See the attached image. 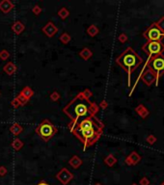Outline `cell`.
<instances>
[{"label":"cell","mask_w":164,"mask_h":185,"mask_svg":"<svg viewBox=\"0 0 164 185\" xmlns=\"http://www.w3.org/2000/svg\"><path fill=\"white\" fill-rule=\"evenodd\" d=\"M97 111L98 108L95 104L91 102L87 98H85L83 93H79L64 108V113L71 119V122L68 125L71 132L79 120L89 116H93Z\"/></svg>","instance_id":"cell-1"},{"label":"cell","mask_w":164,"mask_h":185,"mask_svg":"<svg viewBox=\"0 0 164 185\" xmlns=\"http://www.w3.org/2000/svg\"><path fill=\"white\" fill-rule=\"evenodd\" d=\"M72 132L84 144V149H86L99 140L103 132V124L93 115L79 120Z\"/></svg>","instance_id":"cell-2"},{"label":"cell","mask_w":164,"mask_h":185,"mask_svg":"<svg viewBox=\"0 0 164 185\" xmlns=\"http://www.w3.org/2000/svg\"><path fill=\"white\" fill-rule=\"evenodd\" d=\"M117 64L121 66L128 73V77L131 72L141 64V58L134 52L131 48H128L125 52H123L121 56L117 58Z\"/></svg>","instance_id":"cell-3"},{"label":"cell","mask_w":164,"mask_h":185,"mask_svg":"<svg viewBox=\"0 0 164 185\" xmlns=\"http://www.w3.org/2000/svg\"><path fill=\"white\" fill-rule=\"evenodd\" d=\"M37 133L41 136V138L44 141L47 142L55 133H57V128L52 124L48 120H44L43 122L38 125L37 127Z\"/></svg>","instance_id":"cell-4"},{"label":"cell","mask_w":164,"mask_h":185,"mask_svg":"<svg viewBox=\"0 0 164 185\" xmlns=\"http://www.w3.org/2000/svg\"><path fill=\"white\" fill-rule=\"evenodd\" d=\"M149 67L157 74V76H160L164 72V57L161 55L154 56V58L150 62Z\"/></svg>","instance_id":"cell-5"},{"label":"cell","mask_w":164,"mask_h":185,"mask_svg":"<svg viewBox=\"0 0 164 185\" xmlns=\"http://www.w3.org/2000/svg\"><path fill=\"white\" fill-rule=\"evenodd\" d=\"M144 50L151 56L160 55V53L164 50V45L160 41L150 42L144 46Z\"/></svg>","instance_id":"cell-6"},{"label":"cell","mask_w":164,"mask_h":185,"mask_svg":"<svg viewBox=\"0 0 164 185\" xmlns=\"http://www.w3.org/2000/svg\"><path fill=\"white\" fill-rule=\"evenodd\" d=\"M145 36H146V38L150 42L159 41L161 37H162V31H161V29L157 25H153L152 27H150L146 31Z\"/></svg>","instance_id":"cell-7"},{"label":"cell","mask_w":164,"mask_h":185,"mask_svg":"<svg viewBox=\"0 0 164 185\" xmlns=\"http://www.w3.org/2000/svg\"><path fill=\"white\" fill-rule=\"evenodd\" d=\"M74 174L71 173L67 168H63L56 174V178L63 185H67L70 181L74 179Z\"/></svg>","instance_id":"cell-8"},{"label":"cell","mask_w":164,"mask_h":185,"mask_svg":"<svg viewBox=\"0 0 164 185\" xmlns=\"http://www.w3.org/2000/svg\"><path fill=\"white\" fill-rule=\"evenodd\" d=\"M43 31H44V33L47 35V37L51 38L53 35H55L56 33H57L58 29H57L56 26H54V24H53L51 21H49V22H48L47 25L43 28Z\"/></svg>","instance_id":"cell-9"},{"label":"cell","mask_w":164,"mask_h":185,"mask_svg":"<svg viewBox=\"0 0 164 185\" xmlns=\"http://www.w3.org/2000/svg\"><path fill=\"white\" fill-rule=\"evenodd\" d=\"M13 8H14V5L11 1L4 0V1L0 2V10L3 13H9Z\"/></svg>","instance_id":"cell-10"},{"label":"cell","mask_w":164,"mask_h":185,"mask_svg":"<svg viewBox=\"0 0 164 185\" xmlns=\"http://www.w3.org/2000/svg\"><path fill=\"white\" fill-rule=\"evenodd\" d=\"M69 164L71 165L74 169H78L80 166L82 165V160L80 159L78 156L74 155V156H72L71 159H70Z\"/></svg>","instance_id":"cell-11"},{"label":"cell","mask_w":164,"mask_h":185,"mask_svg":"<svg viewBox=\"0 0 164 185\" xmlns=\"http://www.w3.org/2000/svg\"><path fill=\"white\" fill-rule=\"evenodd\" d=\"M24 25L22 23L20 22V21H17V22L14 23V25L12 26V29L14 30V32L16 34H20L21 32L24 30Z\"/></svg>","instance_id":"cell-12"},{"label":"cell","mask_w":164,"mask_h":185,"mask_svg":"<svg viewBox=\"0 0 164 185\" xmlns=\"http://www.w3.org/2000/svg\"><path fill=\"white\" fill-rule=\"evenodd\" d=\"M10 130H11V132L14 134V135H18L20 133H21L22 128H21V126L18 124V123H14V124L11 126Z\"/></svg>","instance_id":"cell-13"},{"label":"cell","mask_w":164,"mask_h":185,"mask_svg":"<svg viewBox=\"0 0 164 185\" xmlns=\"http://www.w3.org/2000/svg\"><path fill=\"white\" fill-rule=\"evenodd\" d=\"M20 95H22V96H24V98H27V100H28V98H30V96H33V91H32L29 87H25L22 91H21Z\"/></svg>","instance_id":"cell-14"},{"label":"cell","mask_w":164,"mask_h":185,"mask_svg":"<svg viewBox=\"0 0 164 185\" xmlns=\"http://www.w3.org/2000/svg\"><path fill=\"white\" fill-rule=\"evenodd\" d=\"M5 72H7L8 74H13L16 71V67L13 65L12 63H8L6 66L4 67Z\"/></svg>","instance_id":"cell-15"},{"label":"cell","mask_w":164,"mask_h":185,"mask_svg":"<svg viewBox=\"0 0 164 185\" xmlns=\"http://www.w3.org/2000/svg\"><path fill=\"white\" fill-rule=\"evenodd\" d=\"M22 146H23V144H22V142L20 140V139H15L14 142L12 143V147H14L15 149H17V151L20 149L21 147H22Z\"/></svg>","instance_id":"cell-16"},{"label":"cell","mask_w":164,"mask_h":185,"mask_svg":"<svg viewBox=\"0 0 164 185\" xmlns=\"http://www.w3.org/2000/svg\"><path fill=\"white\" fill-rule=\"evenodd\" d=\"M58 14L62 18H66L69 15V12H68V10H67L66 8H62V9L58 12Z\"/></svg>","instance_id":"cell-17"},{"label":"cell","mask_w":164,"mask_h":185,"mask_svg":"<svg viewBox=\"0 0 164 185\" xmlns=\"http://www.w3.org/2000/svg\"><path fill=\"white\" fill-rule=\"evenodd\" d=\"M88 33H89L91 36H95V35L98 33V29L96 28V26H90L89 29H88Z\"/></svg>","instance_id":"cell-18"},{"label":"cell","mask_w":164,"mask_h":185,"mask_svg":"<svg viewBox=\"0 0 164 185\" xmlns=\"http://www.w3.org/2000/svg\"><path fill=\"white\" fill-rule=\"evenodd\" d=\"M60 40H61V41L63 42H65V44H67V42H68L70 41V40H71V37H70L68 34L64 33V34L60 37Z\"/></svg>","instance_id":"cell-19"},{"label":"cell","mask_w":164,"mask_h":185,"mask_svg":"<svg viewBox=\"0 0 164 185\" xmlns=\"http://www.w3.org/2000/svg\"><path fill=\"white\" fill-rule=\"evenodd\" d=\"M9 56H10L9 52H7L6 50H3L2 52H0V58H1L2 60H6Z\"/></svg>","instance_id":"cell-20"},{"label":"cell","mask_w":164,"mask_h":185,"mask_svg":"<svg viewBox=\"0 0 164 185\" xmlns=\"http://www.w3.org/2000/svg\"><path fill=\"white\" fill-rule=\"evenodd\" d=\"M50 98H52V100L56 101V100H59V98H60V96L58 95V93H57V92H53V93H52V95L50 96Z\"/></svg>","instance_id":"cell-21"},{"label":"cell","mask_w":164,"mask_h":185,"mask_svg":"<svg viewBox=\"0 0 164 185\" xmlns=\"http://www.w3.org/2000/svg\"><path fill=\"white\" fill-rule=\"evenodd\" d=\"M7 172H8L7 169L5 167H3V166H1V167H0V176H4L7 174Z\"/></svg>","instance_id":"cell-22"},{"label":"cell","mask_w":164,"mask_h":185,"mask_svg":"<svg viewBox=\"0 0 164 185\" xmlns=\"http://www.w3.org/2000/svg\"><path fill=\"white\" fill-rule=\"evenodd\" d=\"M82 93H83V95L85 96V98H87L88 100H89V98H90V96H91L90 91H89V90H85L84 92H82Z\"/></svg>","instance_id":"cell-23"},{"label":"cell","mask_w":164,"mask_h":185,"mask_svg":"<svg viewBox=\"0 0 164 185\" xmlns=\"http://www.w3.org/2000/svg\"><path fill=\"white\" fill-rule=\"evenodd\" d=\"M37 185H49V184H48L47 182H45V180H42V181H40Z\"/></svg>","instance_id":"cell-24"},{"label":"cell","mask_w":164,"mask_h":185,"mask_svg":"<svg viewBox=\"0 0 164 185\" xmlns=\"http://www.w3.org/2000/svg\"><path fill=\"white\" fill-rule=\"evenodd\" d=\"M95 185H101V184H99V183H97V184H95Z\"/></svg>","instance_id":"cell-25"}]
</instances>
